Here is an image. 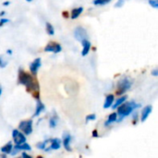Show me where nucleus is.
Masks as SVG:
<instances>
[{"label":"nucleus","mask_w":158,"mask_h":158,"mask_svg":"<svg viewBox=\"0 0 158 158\" xmlns=\"http://www.w3.org/2000/svg\"><path fill=\"white\" fill-rule=\"evenodd\" d=\"M18 80H19V83L21 85H24L28 91L38 92V89H39L38 82L33 79V77L31 74H29L28 72L24 71L21 69L19 70Z\"/></svg>","instance_id":"obj_1"},{"label":"nucleus","mask_w":158,"mask_h":158,"mask_svg":"<svg viewBox=\"0 0 158 158\" xmlns=\"http://www.w3.org/2000/svg\"><path fill=\"white\" fill-rule=\"evenodd\" d=\"M139 106H141V105L140 104H136L134 101L125 102L124 104H122L121 106H119L118 107V113L117 114H118V116H119V118L117 121L120 122L121 120H123V118H125L126 117L131 115Z\"/></svg>","instance_id":"obj_2"},{"label":"nucleus","mask_w":158,"mask_h":158,"mask_svg":"<svg viewBox=\"0 0 158 158\" xmlns=\"http://www.w3.org/2000/svg\"><path fill=\"white\" fill-rule=\"evenodd\" d=\"M132 86V81L125 77V78H122L121 80L118 81V90H117V94L118 95H122L124 94L127 91H129Z\"/></svg>","instance_id":"obj_3"},{"label":"nucleus","mask_w":158,"mask_h":158,"mask_svg":"<svg viewBox=\"0 0 158 158\" xmlns=\"http://www.w3.org/2000/svg\"><path fill=\"white\" fill-rule=\"evenodd\" d=\"M19 131L24 135H31L32 133V120H22L19 125Z\"/></svg>","instance_id":"obj_4"},{"label":"nucleus","mask_w":158,"mask_h":158,"mask_svg":"<svg viewBox=\"0 0 158 158\" xmlns=\"http://www.w3.org/2000/svg\"><path fill=\"white\" fill-rule=\"evenodd\" d=\"M12 138H13V142L15 143L16 145L22 144V143H26V141H27L25 135L19 130H14L12 131Z\"/></svg>","instance_id":"obj_5"},{"label":"nucleus","mask_w":158,"mask_h":158,"mask_svg":"<svg viewBox=\"0 0 158 158\" xmlns=\"http://www.w3.org/2000/svg\"><path fill=\"white\" fill-rule=\"evenodd\" d=\"M74 36L75 39H77L80 42H82L83 40H87L88 37V33L87 31L82 28V27H77L74 31Z\"/></svg>","instance_id":"obj_6"},{"label":"nucleus","mask_w":158,"mask_h":158,"mask_svg":"<svg viewBox=\"0 0 158 158\" xmlns=\"http://www.w3.org/2000/svg\"><path fill=\"white\" fill-rule=\"evenodd\" d=\"M61 50H62L61 45L56 42H49L44 47L45 52H52V53H56V54L61 52Z\"/></svg>","instance_id":"obj_7"},{"label":"nucleus","mask_w":158,"mask_h":158,"mask_svg":"<svg viewBox=\"0 0 158 158\" xmlns=\"http://www.w3.org/2000/svg\"><path fill=\"white\" fill-rule=\"evenodd\" d=\"M41 65H42V60H41L40 57L35 58V59L31 63V65H30V70H31V74H32L33 76H35V75L37 74V72H38V70H39Z\"/></svg>","instance_id":"obj_8"},{"label":"nucleus","mask_w":158,"mask_h":158,"mask_svg":"<svg viewBox=\"0 0 158 158\" xmlns=\"http://www.w3.org/2000/svg\"><path fill=\"white\" fill-rule=\"evenodd\" d=\"M70 143H71V136L69 132H65L63 134V141H62V143H63V147L65 148L66 151L68 152H71L72 149L70 147Z\"/></svg>","instance_id":"obj_9"},{"label":"nucleus","mask_w":158,"mask_h":158,"mask_svg":"<svg viewBox=\"0 0 158 158\" xmlns=\"http://www.w3.org/2000/svg\"><path fill=\"white\" fill-rule=\"evenodd\" d=\"M153 111V106L151 105H148L146 106H144L142 110V114H141V121L142 122H144L148 118L149 116L151 115Z\"/></svg>","instance_id":"obj_10"},{"label":"nucleus","mask_w":158,"mask_h":158,"mask_svg":"<svg viewBox=\"0 0 158 158\" xmlns=\"http://www.w3.org/2000/svg\"><path fill=\"white\" fill-rule=\"evenodd\" d=\"M81 44H82V50H81V56H85L89 54L90 50H91V47H92V44L90 43L89 40H83L81 42Z\"/></svg>","instance_id":"obj_11"},{"label":"nucleus","mask_w":158,"mask_h":158,"mask_svg":"<svg viewBox=\"0 0 158 158\" xmlns=\"http://www.w3.org/2000/svg\"><path fill=\"white\" fill-rule=\"evenodd\" d=\"M50 150H58L61 147V140L58 138H54L50 140Z\"/></svg>","instance_id":"obj_12"},{"label":"nucleus","mask_w":158,"mask_h":158,"mask_svg":"<svg viewBox=\"0 0 158 158\" xmlns=\"http://www.w3.org/2000/svg\"><path fill=\"white\" fill-rule=\"evenodd\" d=\"M115 101V96L114 94H108L106 97V100H105V103H104V108L105 109H107L109 107L112 106L113 103Z\"/></svg>","instance_id":"obj_13"},{"label":"nucleus","mask_w":158,"mask_h":158,"mask_svg":"<svg viewBox=\"0 0 158 158\" xmlns=\"http://www.w3.org/2000/svg\"><path fill=\"white\" fill-rule=\"evenodd\" d=\"M45 106L43 104V102L41 100H37V105H36V109H35V112H34V115L33 117H38L44 110Z\"/></svg>","instance_id":"obj_14"},{"label":"nucleus","mask_w":158,"mask_h":158,"mask_svg":"<svg viewBox=\"0 0 158 158\" xmlns=\"http://www.w3.org/2000/svg\"><path fill=\"white\" fill-rule=\"evenodd\" d=\"M83 11V7L82 6H79V7H76V8H73L71 10V13H70V18L72 19H77L78 17H80V15L82 13Z\"/></svg>","instance_id":"obj_15"},{"label":"nucleus","mask_w":158,"mask_h":158,"mask_svg":"<svg viewBox=\"0 0 158 158\" xmlns=\"http://www.w3.org/2000/svg\"><path fill=\"white\" fill-rule=\"evenodd\" d=\"M58 120H59V118H58L57 115L55 113V114L50 118V119H49V127H50V129H55V128H56V126H57V124H58Z\"/></svg>","instance_id":"obj_16"},{"label":"nucleus","mask_w":158,"mask_h":158,"mask_svg":"<svg viewBox=\"0 0 158 158\" xmlns=\"http://www.w3.org/2000/svg\"><path fill=\"white\" fill-rule=\"evenodd\" d=\"M13 150V145H12V143L11 142H8L6 145H4L2 148H1V152L5 155H10L11 152Z\"/></svg>","instance_id":"obj_17"},{"label":"nucleus","mask_w":158,"mask_h":158,"mask_svg":"<svg viewBox=\"0 0 158 158\" xmlns=\"http://www.w3.org/2000/svg\"><path fill=\"white\" fill-rule=\"evenodd\" d=\"M127 99H128V96L127 95H123V96H121V97H119L118 99H117V101H116V103L114 104V105H112V109H116V108H118L119 106H121L122 104H124L126 101H127Z\"/></svg>","instance_id":"obj_18"},{"label":"nucleus","mask_w":158,"mask_h":158,"mask_svg":"<svg viewBox=\"0 0 158 158\" xmlns=\"http://www.w3.org/2000/svg\"><path fill=\"white\" fill-rule=\"evenodd\" d=\"M118 120V114L117 113H112L108 116V118L107 120L105 122V126H109L111 125L112 123L116 122Z\"/></svg>","instance_id":"obj_19"},{"label":"nucleus","mask_w":158,"mask_h":158,"mask_svg":"<svg viewBox=\"0 0 158 158\" xmlns=\"http://www.w3.org/2000/svg\"><path fill=\"white\" fill-rule=\"evenodd\" d=\"M14 149L18 150L19 152V151H30V150L31 149V145H30L29 143H24L19 144V145H15Z\"/></svg>","instance_id":"obj_20"},{"label":"nucleus","mask_w":158,"mask_h":158,"mask_svg":"<svg viewBox=\"0 0 158 158\" xmlns=\"http://www.w3.org/2000/svg\"><path fill=\"white\" fill-rule=\"evenodd\" d=\"M45 28H46V32L49 35H54L55 34V29H54L53 25L50 22H46L45 23Z\"/></svg>","instance_id":"obj_21"},{"label":"nucleus","mask_w":158,"mask_h":158,"mask_svg":"<svg viewBox=\"0 0 158 158\" xmlns=\"http://www.w3.org/2000/svg\"><path fill=\"white\" fill-rule=\"evenodd\" d=\"M8 61L7 59H6V57L3 55H0V69H4L7 66Z\"/></svg>","instance_id":"obj_22"},{"label":"nucleus","mask_w":158,"mask_h":158,"mask_svg":"<svg viewBox=\"0 0 158 158\" xmlns=\"http://www.w3.org/2000/svg\"><path fill=\"white\" fill-rule=\"evenodd\" d=\"M111 0H94V5L95 6H103L106 5L110 2Z\"/></svg>","instance_id":"obj_23"},{"label":"nucleus","mask_w":158,"mask_h":158,"mask_svg":"<svg viewBox=\"0 0 158 158\" xmlns=\"http://www.w3.org/2000/svg\"><path fill=\"white\" fill-rule=\"evenodd\" d=\"M49 142H50V140H45L44 142H42V143H37V144H36V147H37L38 149L44 150V149H45V146H46V143H49Z\"/></svg>","instance_id":"obj_24"},{"label":"nucleus","mask_w":158,"mask_h":158,"mask_svg":"<svg viewBox=\"0 0 158 158\" xmlns=\"http://www.w3.org/2000/svg\"><path fill=\"white\" fill-rule=\"evenodd\" d=\"M95 119H96V115H95V114H90V115L86 116V118H85L86 123H88V122H90V121H94V120H95Z\"/></svg>","instance_id":"obj_25"},{"label":"nucleus","mask_w":158,"mask_h":158,"mask_svg":"<svg viewBox=\"0 0 158 158\" xmlns=\"http://www.w3.org/2000/svg\"><path fill=\"white\" fill-rule=\"evenodd\" d=\"M149 4L155 8L158 7V0H149Z\"/></svg>","instance_id":"obj_26"},{"label":"nucleus","mask_w":158,"mask_h":158,"mask_svg":"<svg viewBox=\"0 0 158 158\" xmlns=\"http://www.w3.org/2000/svg\"><path fill=\"white\" fill-rule=\"evenodd\" d=\"M7 22H9V19H0V27H2V26H4L6 23H7Z\"/></svg>","instance_id":"obj_27"},{"label":"nucleus","mask_w":158,"mask_h":158,"mask_svg":"<svg viewBox=\"0 0 158 158\" xmlns=\"http://www.w3.org/2000/svg\"><path fill=\"white\" fill-rule=\"evenodd\" d=\"M124 0H118V2H117V4H116V7H120V6H123V4H124Z\"/></svg>","instance_id":"obj_28"},{"label":"nucleus","mask_w":158,"mask_h":158,"mask_svg":"<svg viewBox=\"0 0 158 158\" xmlns=\"http://www.w3.org/2000/svg\"><path fill=\"white\" fill-rule=\"evenodd\" d=\"M21 158H32V156H30V155H28L26 152H23V153L21 154Z\"/></svg>","instance_id":"obj_29"},{"label":"nucleus","mask_w":158,"mask_h":158,"mask_svg":"<svg viewBox=\"0 0 158 158\" xmlns=\"http://www.w3.org/2000/svg\"><path fill=\"white\" fill-rule=\"evenodd\" d=\"M92 136H93L94 138H98V137H99V134H98V132H97V131H96V130L93 131V132H92Z\"/></svg>","instance_id":"obj_30"},{"label":"nucleus","mask_w":158,"mask_h":158,"mask_svg":"<svg viewBox=\"0 0 158 158\" xmlns=\"http://www.w3.org/2000/svg\"><path fill=\"white\" fill-rule=\"evenodd\" d=\"M62 16L65 18V19H69V13L68 11H63L62 12Z\"/></svg>","instance_id":"obj_31"},{"label":"nucleus","mask_w":158,"mask_h":158,"mask_svg":"<svg viewBox=\"0 0 158 158\" xmlns=\"http://www.w3.org/2000/svg\"><path fill=\"white\" fill-rule=\"evenodd\" d=\"M151 74L153 75V76H155V77H157L158 76V69H155L152 72H151Z\"/></svg>","instance_id":"obj_32"},{"label":"nucleus","mask_w":158,"mask_h":158,"mask_svg":"<svg viewBox=\"0 0 158 158\" xmlns=\"http://www.w3.org/2000/svg\"><path fill=\"white\" fill-rule=\"evenodd\" d=\"M9 4H10V2H9V1H6V2H4V3H3V5H4V6H8Z\"/></svg>","instance_id":"obj_33"},{"label":"nucleus","mask_w":158,"mask_h":158,"mask_svg":"<svg viewBox=\"0 0 158 158\" xmlns=\"http://www.w3.org/2000/svg\"><path fill=\"white\" fill-rule=\"evenodd\" d=\"M6 53H7L8 55H12V50H10V49H8V50L6 51Z\"/></svg>","instance_id":"obj_34"},{"label":"nucleus","mask_w":158,"mask_h":158,"mask_svg":"<svg viewBox=\"0 0 158 158\" xmlns=\"http://www.w3.org/2000/svg\"><path fill=\"white\" fill-rule=\"evenodd\" d=\"M5 13H6L5 11H1V12H0V17L4 16V15H5Z\"/></svg>","instance_id":"obj_35"},{"label":"nucleus","mask_w":158,"mask_h":158,"mask_svg":"<svg viewBox=\"0 0 158 158\" xmlns=\"http://www.w3.org/2000/svg\"><path fill=\"white\" fill-rule=\"evenodd\" d=\"M2 92H3V89H2V86L0 85V96L2 95Z\"/></svg>","instance_id":"obj_36"},{"label":"nucleus","mask_w":158,"mask_h":158,"mask_svg":"<svg viewBox=\"0 0 158 158\" xmlns=\"http://www.w3.org/2000/svg\"><path fill=\"white\" fill-rule=\"evenodd\" d=\"M1 158H6V156H1Z\"/></svg>","instance_id":"obj_37"},{"label":"nucleus","mask_w":158,"mask_h":158,"mask_svg":"<svg viewBox=\"0 0 158 158\" xmlns=\"http://www.w3.org/2000/svg\"><path fill=\"white\" fill-rule=\"evenodd\" d=\"M26 1H28V2H31L32 0H26Z\"/></svg>","instance_id":"obj_38"},{"label":"nucleus","mask_w":158,"mask_h":158,"mask_svg":"<svg viewBox=\"0 0 158 158\" xmlns=\"http://www.w3.org/2000/svg\"><path fill=\"white\" fill-rule=\"evenodd\" d=\"M37 158H44V157H43V156H38Z\"/></svg>","instance_id":"obj_39"},{"label":"nucleus","mask_w":158,"mask_h":158,"mask_svg":"<svg viewBox=\"0 0 158 158\" xmlns=\"http://www.w3.org/2000/svg\"><path fill=\"white\" fill-rule=\"evenodd\" d=\"M18 158H19V157H18ZM20 158H21V157H20Z\"/></svg>","instance_id":"obj_40"}]
</instances>
